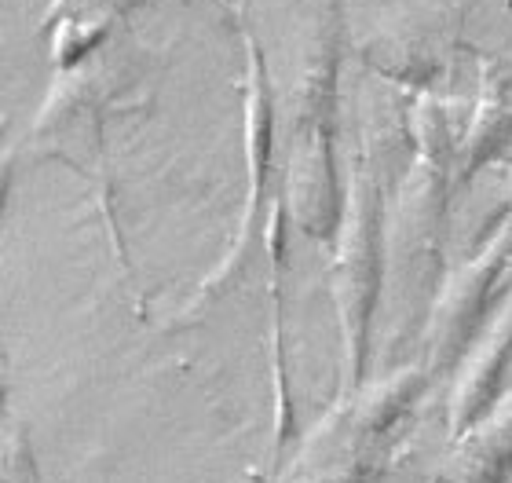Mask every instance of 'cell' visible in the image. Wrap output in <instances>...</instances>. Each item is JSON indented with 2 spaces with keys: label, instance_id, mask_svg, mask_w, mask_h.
Segmentation results:
<instances>
[{
  "label": "cell",
  "instance_id": "cell-1",
  "mask_svg": "<svg viewBox=\"0 0 512 483\" xmlns=\"http://www.w3.org/2000/svg\"><path fill=\"white\" fill-rule=\"evenodd\" d=\"M377 290H381V198L374 180L359 169L348 183V209L333 257V297L341 315L344 374L352 392H359L366 377Z\"/></svg>",
  "mask_w": 512,
  "mask_h": 483
},
{
  "label": "cell",
  "instance_id": "cell-2",
  "mask_svg": "<svg viewBox=\"0 0 512 483\" xmlns=\"http://www.w3.org/2000/svg\"><path fill=\"white\" fill-rule=\"evenodd\" d=\"M512 264V216L494 227L491 238L480 246V253L447 275L439 286L432 315H428V370L447 374L461 366L472 341L480 337L487 308H491L494 286L509 275Z\"/></svg>",
  "mask_w": 512,
  "mask_h": 483
},
{
  "label": "cell",
  "instance_id": "cell-3",
  "mask_svg": "<svg viewBox=\"0 0 512 483\" xmlns=\"http://www.w3.org/2000/svg\"><path fill=\"white\" fill-rule=\"evenodd\" d=\"M333 125H300L297 147L289 154L286 205L293 224L319 242H337L344 224L341 183L333 169Z\"/></svg>",
  "mask_w": 512,
  "mask_h": 483
},
{
  "label": "cell",
  "instance_id": "cell-4",
  "mask_svg": "<svg viewBox=\"0 0 512 483\" xmlns=\"http://www.w3.org/2000/svg\"><path fill=\"white\" fill-rule=\"evenodd\" d=\"M512 363V297L498 308L491 326H483L480 337L461 359L458 385L450 396V436L458 440L502 399L505 370Z\"/></svg>",
  "mask_w": 512,
  "mask_h": 483
},
{
  "label": "cell",
  "instance_id": "cell-5",
  "mask_svg": "<svg viewBox=\"0 0 512 483\" xmlns=\"http://www.w3.org/2000/svg\"><path fill=\"white\" fill-rule=\"evenodd\" d=\"M450 483H512V392H505L465 436L454 440Z\"/></svg>",
  "mask_w": 512,
  "mask_h": 483
},
{
  "label": "cell",
  "instance_id": "cell-6",
  "mask_svg": "<svg viewBox=\"0 0 512 483\" xmlns=\"http://www.w3.org/2000/svg\"><path fill=\"white\" fill-rule=\"evenodd\" d=\"M505 88H509L505 81H491L483 88L480 107L472 110V125L458 151L461 180H472L483 165H491L505 151H512V103L505 96Z\"/></svg>",
  "mask_w": 512,
  "mask_h": 483
},
{
  "label": "cell",
  "instance_id": "cell-7",
  "mask_svg": "<svg viewBox=\"0 0 512 483\" xmlns=\"http://www.w3.org/2000/svg\"><path fill=\"white\" fill-rule=\"evenodd\" d=\"M249 158H253V180H249L253 183L249 213H253V205L260 202V191H264L267 158H271V103H267L260 59H256V66H253V92H249Z\"/></svg>",
  "mask_w": 512,
  "mask_h": 483
},
{
  "label": "cell",
  "instance_id": "cell-8",
  "mask_svg": "<svg viewBox=\"0 0 512 483\" xmlns=\"http://www.w3.org/2000/svg\"><path fill=\"white\" fill-rule=\"evenodd\" d=\"M502 216L509 220L512 216V172L505 176V191H502Z\"/></svg>",
  "mask_w": 512,
  "mask_h": 483
},
{
  "label": "cell",
  "instance_id": "cell-9",
  "mask_svg": "<svg viewBox=\"0 0 512 483\" xmlns=\"http://www.w3.org/2000/svg\"><path fill=\"white\" fill-rule=\"evenodd\" d=\"M509 275H512V264H509Z\"/></svg>",
  "mask_w": 512,
  "mask_h": 483
}]
</instances>
